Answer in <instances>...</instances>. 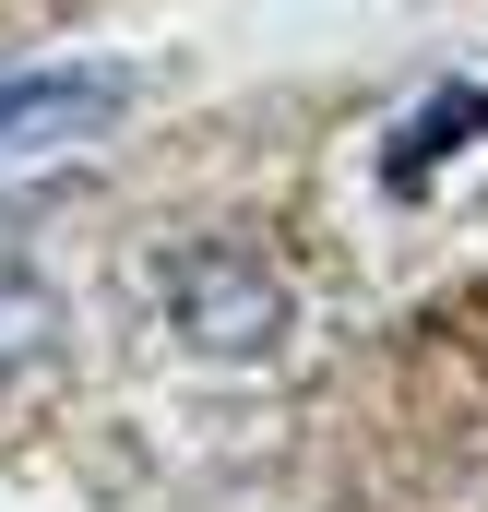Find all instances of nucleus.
<instances>
[{"label": "nucleus", "instance_id": "f257e3e1", "mask_svg": "<svg viewBox=\"0 0 488 512\" xmlns=\"http://www.w3.org/2000/svg\"><path fill=\"white\" fill-rule=\"evenodd\" d=\"M167 322H179L203 358H262V346L286 334V274L262 251H227V239L167 251Z\"/></svg>", "mask_w": 488, "mask_h": 512}, {"label": "nucleus", "instance_id": "f03ea898", "mask_svg": "<svg viewBox=\"0 0 488 512\" xmlns=\"http://www.w3.org/2000/svg\"><path fill=\"white\" fill-rule=\"evenodd\" d=\"M120 120V72H12L0 84V167L36 155V143H72V131Z\"/></svg>", "mask_w": 488, "mask_h": 512}, {"label": "nucleus", "instance_id": "7ed1b4c3", "mask_svg": "<svg viewBox=\"0 0 488 512\" xmlns=\"http://www.w3.org/2000/svg\"><path fill=\"white\" fill-rule=\"evenodd\" d=\"M465 131H488V96H441L429 120H417L405 143H393V155H381V179H393V191H429V167H441V143H465Z\"/></svg>", "mask_w": 488, "mask_h": 512}]
</instances>
